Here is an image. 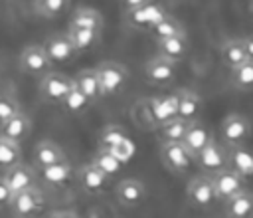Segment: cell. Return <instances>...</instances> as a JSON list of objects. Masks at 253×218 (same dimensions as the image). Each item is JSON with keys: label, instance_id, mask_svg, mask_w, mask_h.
<instances>
[{"label": "cell", "instance_id": "cell-1", "mask_svg": "<svg viewBox=\"0 0 253 218\" xmlns=\"http://www.w3.org/2000/svg\"><path fill=\"white\" fill-rule=\"evenodd\" d=\"M95 73H97V79H99L101 97L117 95L119 91H123V87L128 81V71L119 61H101L95 67Z\"/></svg>", "mask_w": 253, "mask_h": 218}, {"label": "cell", "instance_id": "cell-2", "mask_svg": "<svg viewBox=\"0 0 253 218\" xmlns=\"http://www.w3.org/2000/svg\"><path fill=\"white\" fill-rule=\"evenodd\" d=\"M249 135H251V123L241 113H229L219 125V137L223 147L245 145Z\"/></svg>", "mask_w": 253, "mask_h": 218}, {"label": "cell", "instance_id": "cell-3", "mask_svg": "<svg viewBox=\"0 0 253 218\" xmlns=\"http://www.w3.org/2000/svg\"><path fill=\"white\" fill-rule=\"evenodd\" d=\"M166 8L154 0L134 8V10H128L125 12V22L128 28H134V30H150L154 28L164 16H166Z\"/></svg>", "mask_w": 253, "mask_h": 218}, {"label": "cell", "instance_id": "cell-4", "mask_svg": "<svg viewBox=\"0 0 253 218\" xmlns=\"http://www.w3.org/2000/svg\"><path fill=\"white\" fill-rule=\"evenodd\" d=\"M73 87V77L59 73V71H47L40 77V95L47 103H59Z\"/></svg>", "mask_w": 253, "mask_h": 218}, {"label": "cell", "instance_id": "cell-5", "mask_svg": "<svg viewBox=\"0 0 253 218\" xmlns=\"http://www.w3.org/2000/svg\"><path fill=\"white\" fill-rule=\"evenodd\" d=\"M176 73H178V61H172V59L162 57L158 54L144 63V77L150 85L166 87L174 81Z\"/></svg>", "mask_w": 253, "mask_h": 218}, {"label": "cell", "instance_id": "cell-6", "mask_svg": "<svg viewBox=\"0 0 253 218\" xmlns=\"http://www.w3.org/2000/svg\"><path fill=\"white\" fill-rule=\"evenodd\" d=\"M43 194L38 186H30L26 190H20L16 194H12L10 200V210L14 212L16 218H30L36 212H40L43 208Z\"/></svg>", "mask_w": 253, "mask_h": 218}, {"label": "cell", "instance_id": "cell-7", "mask_svg": "<svg viewBox=\"0 0 253 218\" xmlns=\"http://www.w3.org/2000/svg\"><path fill=\"white\" fill-rule=\"evenodd\" d=\"M211 184H213V192H215V200H229L231 196H235L239 190L245 188V178H241L235 170H231L229 166L215 170L210 174Z\"/></svg>", "mask_w": 253, "mask_h": 218}, {"label": "cell", "instance_id": "cell-8", "mask_svg": "<svg viewBox=\"0 0 253 218\" xmlns=\"http://www.w3.org/2000/svg\"><path fill=\"white\" fill-rule=\"evenodd\" d=\"M194 161L198 163V166H200L206 174H211V172L221 170V168L227 166V149L211 137V139L206 143V147L194 157Z\"/></svg>", "mask_w": 253, "mask_h": 218}, {"label": "cell", "instance_id": "cell-9", "mask_svg": "<svg viewBox=\"0 0 253 218\" xmlns=\"http://www.w3.org/2000/svg\"><path fill=\"white\" fill-rule=\"evenodd\" d=\"M160 159H162V164L174 174H184L194 161L180 141L160 143Z\"/></svg>", "mask_w": 253, "mask_h": 218}, {"label": "cell", "instance_id": "cell-10", "mask_svg": "<svg viewBox=\"0 0 253 218\" xmlns=\"http://www.w3.org/2000/svg\"><path fill=\"white\" fill-rule=\"evenodd\" d=\"M20 67H22V71H26V73H30V75L42 77L43 73L49 71L51 61H49V57L45 55L43 46H40V44H30V46H26V48L22 50V54H20Z\"/></svg>", "mask_w": 253, "mask_h": 218}, {"label": "cell", "instance_id": "cell-11", "mask_svg": "<svg viewBox=\"0 0 253 218\" xmlns=\"http://www.w3.org/2000/svg\"><path fill=\"white\" fill-rule=\"evenodd\" d=\"M42 46H43L45 55L49 57L51 65L53 63H67V61H71L77 55V52H75V48H73L67 32L65 34H53V36H49Z\"/></svg>", "mask_w": 253, "mask_h": 218}, {"label": "cell", "instance_id": "cell-12", "mask_svg": "<svg viewBox=\"0 0 253 218\" xmlns=\"http://www.w3.org/2000/svg\"><path fill=\"white\" fill-rule=\"evenodd\" d=\"M2 178H4V182H6V186L12 194H16L20 190H26L30 186H36V170L30 164L22 163V161L16 163L14 166L6 168Z\"/></svg>", "mask_w": 253, "mask_h": 218}, {"label": "cell", "instance_id": "cell-13", "mask_svg": "<svg viewBox=\"0 0 253 218\" xmlns=\"http://www.w3.org/2000/svg\"><path fill=\"white\" fill-rule=\"evenodd\" d=\"M188 200L196 208L211 206V202L215 200V192H213V184H211L210 174H198L196 178L190 180V184H188Z\"/></svg>", "mask_w": 253, "mask_h": 218}, {"label": "cell", "instance_id": "cell-14", "mask_svg": "<svg viewBox=\"0 0 253 218\" xmlns=\"http://www.w3.org/2000/svg\"><path fill=\"white\" fill-rule=\"evenodd\" d=\"M30 133H32V119L22 109L0 123V135L16 143H22L24 139H28Z\"/></svg>", "mask_w": 253, "mask_h": 218}, {"label": "cell", "instance_id": "cell-15", "mask_svg": "<svg viewBox=\"0 0 253 218\" xmlns=\"http://www.w3.org/2000/svg\"><path fill=\"white\" fill-rule=\"evenodd\" d=\"M75 176H77V182H79L81 190L87 192V194H101V192L105 190L107 182H109V176L103 174L93 163L83 164V166L75 172Z\"/></svg>", "mask_w": 253, "mask_h": 218}, {"label": "cell", "instance_id": "cell-16", "mask_svg": "<svg viewBox=\"0 0 253 218\" xmlns=\"http://www.w3.org/2000/svg\"><path fill=\"white\" fill-rule=\"evenodd\" d=\"M115 196L117 200L126 206V208H132V206H138L144 196H146V188L140 180L136 178H123L117 186H115Z\"/></svg>", "mask_w": 253, "mask_h": 218}, {"label": "cell", "instance_id": "cell-17", "mask_svg": "<svg viewBox=\"0 0 253 218\" xmlns=\"http://www.w3.org/2000/svg\"><path fill=\"white\" fill-rule=\"evenodd\" d=\"M211 139V131L208 127H204L198 119L196 121H190L188 127H186V133L182 137V145L186 147V151L192 155V159L206 147V143Z\"/></svg>", "mask_w": 253, "mask_h": 218}, {"label": "cell", "instance_id": "cell-18", "mask_svg": "<svg viewBox=\"0 0 253 218\" xmlns=\"http://www.w3.org/2000/svg\"><path fill=\"white\" fill-rule=\"evenodd\" d=\"M176 99H178V105H176V117L184 119V121H196L200 117V111H202V97L192 91V89H178L176 91Z\"/></svg>", "mask_w": 253, "mask_h": 218}, {"label": "cell", "instance_id": "cell-19", "mask_svg": "<svg viewBox=\"0 0 253 218\" xmlns=\"http://www.w3.org/2000/svg\"><path fill=\"white\" fill-rule=\"evenodd\" d=\"M227 149V164L241 178L253 176V153L245 149V145H233Z\"/></svg>", "mask_w": 253, "mask_h": 218}, {"label": "cell", "instance_id": "cell-20", "mask_svg": "<svg viewBox=\"0 0 253 218\" xmlns=\"http://www.w3.org/2000/svg\"><path fill=\"white\" fill-rule=\"evenodd\" d=\"M148 103V113H150V119L160 125L172 117H176V105H178V99H176V91L172 95H166V97H152L146 101Z\"/></svg>", "mask_w": 253, "mask_h": 218}, {"label": "cell", "instance_id": "cell-21", "mask_svg": "<svg viewBox=\"0 0 253 218\" xmlns=\"http://www.w3.org/2000/svg\"><path fill=\"white\" fill-rule=\"evenodd\" d=\"M103 26H105V20H103V14L99 10L89 8V6H81L71 14L67 28H81V30H97V32H101Z\"/></svg>", "mask_w": 253, "mask_h": 218}, {"label": "cell", "instance_id": "cell-22", "mask_svg": "<svg viewBox=\"0 0 253 218\" xmlns=\"http://www.w3.org/2000/svg\"><path fill=\"white\" fill-rule=\"evenodd\" d=\"M156 52L162 57H168L172 61H180L188 54V38L184 36H172V38H158L156 40Z\"/></svg>", "mask_w": 253, "mask_h": 218}, {"label": "cell", "instance_id": "cell-23", "mask_svg": "<svg viewBox=\"0 0 253 218\" xmlns=\"http://www.w3.org/2000/svg\"><path fill=\"white\" fill-rule=\"evenodd\" d=\"M225 214L227 218H253V192L243 188L225 200Z\"/></svg>", "mask_w": 253, "mask_h": 218}, {"label": "cell", "instance_id": "cell-24", "mask_svg": "<svg viewBox=\"0 0 253 218\" xmlns=\"http://www.w3.org/2000/svg\"><path fill=\"white\" fill-rule=\"evenodd\" d=\"M34 159H36V164L40 168H43V166H49V164H55V163L63 161L65 155H63V151L57 143H53L49 139H43L34 147Z\"/></svg>", "mask_w": 253, "mask_h": 218}, {"label": "cell", "instance_id": "cell-25", "mask_svg": "<svg viewBox=\"0 0 253 218\" xmlns=\"http://www.w3.org/2000/svg\"><path fill=\"white\" fill-rule=\"evenodd\" d=\"M73 85L91 101H99L101 99V87H99V79L95 69H81L75 77H73Z\"/></svg>", "mask_w": 253, "mask_h": 218}, {"label": "cell", "instance_id": "cell-26", "mask_svg": "<svg viewBox=\"0 0 253 218\" xmlns=\"http://www.w3.org/2000/svg\"><path fill=\"white\" fill-rule=\"evenodd\" d=\"M40 174L42 178L51 184V186H63L71 176H73V166L67 163V159L55 163V164H49V166H43L40 168Z\"/></svg>", "mask_w": 253, "mask_h": 218}, {"label": "cell", "instance_id": "cell-27", "mask_svg": "<svg viewBox=\"0 0 253 218\" xmlns=\"http://www.w3.org/2000/svg\"><path fill=\"white\" fill-rule=\"evenodd\" d=\"M67 36H69V40H71V44H73L77 54L93 50L101 40V32H97V30H81V28H67Z\"/></svg>", "mask_w": 253, "mask_h": 218}, {"label": "cell", "instance_id": "cell-28", "mask_svg": "<svg viewBox=\"0 0 253 218\" xmlns=\"http://www.w3.org/2000/svg\"><path fill=\"white\" fill-rule=\"evenodd\" d=\"M219 55H221V61L231 69L239 63H243L247 59V54H245V48H243V42L241 38H231V40H225L219 48Z\"/></svg>", "mask_w": 253, "mask_h": 218}, {"label": "cell", "instance_id": "cell-29", "mask_svg": "<svg viewBox=\"0 0 253 218\" xmlns=\"http://www.w3.org/2000/svg\"><path fill=\"white\" fill-rule=\"evenodd\" d=\"M229 83L239 91H253V59H245L243 63L231 67Z\"/></svg>", "mask_w": 253, "mask_h": 218}, {"label": "cell", "instance_id": "cell-30", "mask_svg": "<svg viewBox=\"0 0 253 218\" xmlns=\"http://www.w3.org/2000/svg\"><path fill=\"white\" fill-rule=\"evenodd\" d=\"M188 121L180 119V117H172L164 123L158 125V139L160 143H174V141H182L184 133H186Z\"/></svg>", "mask_w": 253, "mask_h": 218}, {"label": "cell", "instance_id": "cell-31", "mask_svg": "<svg viewBox=\"0 0 253 218\" xmlns=\"http://www.w3.org/2000/svg\"><path fill=\"white\" fill-rule=\"evenodd\" d=\"M22 161V149L20 143L10 141L0 135V170H6Z\"/></svg>", "mask_w": 253, "mask_h": 218}, {"label": "cell", "instance_id": "cell-32", "mask_svg": "<svg viewBox=\"0 0 253 218\" xmlns=\"http://www.w3.org/2000/svg\"><path fill=\"white\" fill-rule=\"evenodd\" d=\"M148 32L154 34V40H158V38H172V36H184V34H186L182 22L176 20L174 16H170V14H166V16H164L154 28H150Z\"/></svg>", "mask_w": 253, "mask_h": 218}, {"label": "cell", "instance_id": "cell-33", "mask_svg": "<svg viewBox=\"0 0 253 218\" xmlns=\"http://www.w3.org/2000/svg\"><path fill=\"white\" fill-rule=\"evenodd\" d=\"M91 163H93L103 174H107L109 178L121 170V161H119L111 151H107V149H99V151L95 153V157H93Z\"/></svg>", "mask_w": 253, "mask_h": 218}, {"label": "cell", "instance_id": "cell-34", "mask_svg": "<svg viewBox=\"0 0 253 218\" xmlns=\"http://www.w3.org/2000/svg\"><path fill=\"white\" fill-rule=\"evenodd\" d=\"M69 8V0H36L34 10L43 18H57Z\"/></svg>", "mask_w": 253, "mask_h": 218}, {"label": "cell", "instance_id": "cell-35", "mask_svg": "<svg viewBox=\"0 0 253 218\" xmlns=\"http://www.w3.org/2000/svg\"><path fill=\"white\" fill-rule=\"evenodd\" d=\"M61 105L65 107V111L67 113H73V115H79V113H83L89 105H91V101L73 85L71 89H69V93L63 97V101H61Z\"/></svg>", "mask_w": 253, "mask_h": 218}, {"label": "cell", "instance_id": "cell-36", "mask_svg": "<svg viewBox=\"0 0 253 218\" xmlns=\"http://www.w3.org/2000/svg\"><path fill=\"white\" fill-rule=\"evenodd\" d=\"M125 139H128L126 137V133L119 127V125H107L103 131H101V135H99V149H113L115 145H119V143H123Z\"/></svg>", "mask_w": 253, "mask_h": 218}, {"label": "cell", "instance_id": "cell-37", "mask_svg": "<svg viewBox=\"0 0 253 218\" xmlns=\"http://www.w3.org/2000/svg\"><path fill=\"white\" fill-rule=\"evenodd\" d=\"M20 111V103L12 97V95H6V93H0V123L6 121L8 117H12L14 113Z\"/></svg>", "mask_w": 253, "mask_h": 218}, {"label": "cell", "instance_id": "cell-38", "mask_svg": "<svg viewBox=\"0 0 253 218\" xmlns=\"http://www.w3.org/2000/svg\"><path fill=\"white\" fill-rule=\"evenodd\" d=\"M121 163H125V161H128L130 157H132V153H134V145L130 143V139H125L123 143H119V145H115L113 149H109Z\"/></svg>", "mask_w": 253, "mask_h": 218}, {"label": "cell", "instance_id": "cell-39", "mask_svg": "<svg viewBox=\"0 0 253 218\" xmlns=\"http://www.w3.org/2000/svg\"><path fill=\"white\" fill-rule=\"evenodd\" d=\"M10 200H12V192L8 190V186H6L4 178L0 176V208L8 206V204H10Z\"/></svg>", "mask_w": 253, "mask_h": 218}, {"label": "cell", "instance_id": "cell-40", "mask_svg": "<svg viewBox=\"0 0 253 218\" xmlns=\"http://www.w3.org/2000/svg\"><path fill=\"white\" fill-rule=\"evenodd\" d=\"M119 2L123 6V12H128V10H134V8H138V6H142L150 0H119Z\"/></svg>", "mask_w": 253, "mask_h": 218}, {"label": "cell", "instance_id": "cell-41", "mask_svg": "<svg viewBox=\"0 0 253 218\" xmlns=\"http://www.w3.org/2000/svg\"><path fill=\"white\" fill-rule=\"evenodd\" d=\"M243 42V48H245V54H247V59H253V34L241 38Z\"/></svg>", "mask_w": 253, "mask_h": 218}, {"label": "cell", "instance_id": "cell-42", "mask_svg": "<svg viewBox=\"0 0 253 218\" xmlns=\"http://www.w3.org/2000/svg\"><path fill=\"white\" fill-rule=\"evenodd\" d=\"M49 218H79L75 212H67V210H61V212H53Z\"/></svg>", "mask_w": 253, "mask_h": 218}, {"label": "cell", "instance_id": "cell-43", "mask_svg": "<svg viewBox=\"0 0 253 218\" xmlns=\"http://www.w3.org/2000/svg\"><path fill=\"white\" fill-rule=\"evenodd\" d=\"M247 12H249V16H251V22H253V0L249 2V6H247Z\"/></svg>", "mask_w": 253, "mask_h": 218}]
</instances>
